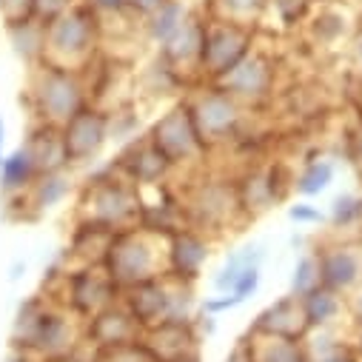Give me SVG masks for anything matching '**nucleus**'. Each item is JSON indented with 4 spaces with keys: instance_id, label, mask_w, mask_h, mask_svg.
I'll list each match as a JSON object with an SVG mask.
<instances>
[{
    "instance_id": "c9c22d12",
    "label": "nucleus",
    "mask_w": 362,
    "mask_h": 362,
    "mask_svg": "<svg viewBox=\"0 0 362 362\" xmlns=\"http://www.w3.org/2000/svg\"><path fill=\"white\" fill-rule=\"evenodd\" d=\"M98 362H157V359L140 339V342H129V345H117V348H100Z\"/></svg>"
},
{
    "instance_id": "5701e85b",
    "label": "nucleus",
    "mask_w": 362,
    "mask_h": 362,
    "mask_svg": "<svg viewBox=\"0 0 362 362\" xmlns=\"http://www.w3.org/2000/svg\"><path fill=\"white\" fill-rule=\"evenodd\" d=\"M37 165L32 160V154L26 151V146L21 143L18 148L6 151L4 163H0V197L9 200V197H21L32 189L35 177H37Z\"/></svg>"
},
{
    "instance_id": "6e6552de",
    "label": "nucleus",
    "mask_w": 362,
    "mask_h": 362,
    "mask_svg": "<svg viewBox=\"0 0 362 362\" xmlns=\"http://www.w3.org/2000/svg\"><path fill=\"white\" fill-rule=\"evenodd\" d=\"M98 43V21L92 9H66L60 18L46 23V60L83 69V63L92 57Z\"/></svg>"
},
{
    "instance_id": "cd10ccee",
    "label": "nucleus",
    "mask_w": 362,
    "mask_h": 362,
    "mask_svg": "<svg viewBox=\"0 0 362 362\" xmlns=\"http://www.w3.org/2000/svg\"><path fill=\"white\" fill-rule=\"evenodd\" d=\"M251 339H254L257 362H308L305 339H288V337H251Z\"/></svg>"
},
{
    "instance_id": "09e8293b",
    "label": "nucleus",
    "mask_w": 362,
    "mask_h": 362,
    "mask_svg": "<svg viewBox=\"0 0 362 362\" xmlns=\"http://www.w3.org/2000/svg\"><path fill=\"white\" fill-rule=\"evenodd\" d=\"M23 274H26V262H23V259H15V265L9 268V280H12V283H18Z\"/></svg>"
},
{
    "instance_id": "37998d69",
    "label": "nucleus",
    "mask_w": 362,
    "mask_h": 362,
    "mask_svg": "<svg viewBox=\"0 0 362 362\" xmlns=\"http://www.w3.org/2000/svg\"><path fill=\"white\" fill-rule=\"evenodd\" d=\"M92 12H123L129 9V0H88Z\"/></svg>"
},
{
    "instance_id": "72a5a7b5",
    "label": "nucleus",
    "mask_w": 362,
    "mask_h": 362,
    "mask_svg": "<svg viewBox=\"0 0 362 362\" xmlns=\"http://www.w3.org/2000/svg\"><path fill=\"white\" fill-rule=\"evenodd\" d=\"M140 132V115L129 106H115L109 109V140L112 143H129Z\"/></svg>"
},
{
    "instance_id": "ea45409f",
    "label": "nucleus",
    "mask_w": 362,
    "mask_h": 362,
    "mask_svg": "<svg viewBox=\"0 0 362 362\" xmlns=\"http://www.w3.org/2000/svg\"><path fill=\"white\" fill-rule=\"evenodd\" d=\"M223 362H257V356H254V339L251 337L237 339L234 348L223 356Z\"/></svg>"
},
{
    "instance_id": "f257e3e1",
    "label": "nucleus",
    "mask_w": 362,
    "mask_h": 362,
    "mask_svg": "<svg viewBox=\"0 0 362 362\" xmlns=\"http://www.w3.org/2000/svg\"><path fill=\"white\" fill-rule=\"evenodd\" d=\"M140 189L129 177L120 174L115 163L98 168L95 174L86 177L77 197L74 220L95 223L109 231H123L132 226H140Z\"/></svg>"
},
{
    "instance_id": "4be33fe9",
    "label": "nucleus",
    "mask_w": 362,
    "mask_h": 362,
    "mask_svg": "<svg viewBox=\"0 0 362 362\" xmlns=\"http://www.w3.org/2000/svg\"><path fill=\"white\" fill-rule=\"evenodd\" d=\"M112 237H115V231H109V228H100L86 220H74V231H71V240L66 248L71 265H103Z\"/></svg>"
},
{
    "instance_id": "f3484780",
    "label": "nucleus",
    "mask_w": 362,
    "mask_h": 362,
    "mask_svg": "<svg viewBox=\"0 0 362 362\" xmlns=\"http://www.w3.org/2000/svg\"><path fill=\"white\" fill-rule=\"evenodd\" d=\"M251 337H288V339H305L311 334L303 300L294 294H286L274 303H268L248 328Z\"/></svg>"
},
{
    "instance_id": "2f4dec72",
    "label": "nucleus",
    "mask_w": 362,
    "mask_h": 362,
    "mask_svg": "<svg viewBox=\"0 0 362 362\" xmlns=\"http://www.w3.org/2000/svg\"><path fill=\"white\" fill-rule=\"evenodd\" d=\"M186 23V6L180 4V0H165V4L148 15V37L154 43H168L174 37V32Z\"/></svg>"
},
{
    "instance_id": "f704fd0d",
    "label": "nucleus",
    "mask_w": 362,
    "mask_h": 362,
    "mask_svg": "<svg viewBox=\"0 0 362 362\" xmlns=\"http://www.w3.org/2000/svg\"><path fill=\"white\" fill-rule=\"evenodd\" d=\"M245 268H248V265H243L240 254L231 251V254L226 257V262L211 274V288H214V294H231V288L237 286V280H240V274H243ZM251 268H254V265H251Z\"/></svg>"
},
{
    "instance_id": "393cba45",
    "label": "nucleus",
    "mask_w": 362,
    "mask_h": 362,
    "mask_svg": "<svg viewBox=\"0 0 362 362\" xmlns=\"http://www.w3.org/2000/svg\"><path fill=\"white\" fill-rule=\"evenodd\" d=\"M189 77L174 69L163 54L140 74V95L146 100H168V98H177L180 92L186 88Z\"/></svg>"
},
{
    "instance_id": "79ce46f5",
    "label": "nucleus",
    "mask_w": 362,
    "mask_h": 362,
    "mask_svg": "<svg viewBox=\"0 0 362 362\" xmlns=\"http://www.w3.org/2000/svg\"><path fill=\"white\" fill-rule=\"evenodd\" d=\"M348 320L351 325H362V286L348 294Z\"/></svg>"
},
{
    "instance_id": "b1692460",
    "label": "nucleus",
    "mask_w": 362,
    "mask_h": 362,
    "mask_svg": "<svg viewBox=\"0 0 362 362\" xmlns=\"http://www.w3.org/2000/svg\"><path fill=\"white\" fill-rule=\"evenodd\" d=\"M303 308H305V320L311 331H322V328H334L342 317H348V297L317 286L311 294L303 297Z\"/></svg>"
},
{
    "instance_id": "f03ea898",
    "label": "nucleus",
    "mask_w": 362,
    "mask_h": 362,
    "mask_svg": "<svg viewBox=\"0 0 362 362\" xmlns=\"http://www.w3.org/2000/svg\"><path fill=\"white\" fill-rule=\"evenodd\" d=\"M189 183L180 189V206H183L186 226L209 234L211 240H220L223 234L245 226L237 183L228 174H211V171H194Z\"/></svg>"
},
{
    "instance_id": "7ed1b4c3",
    "label": "nucleus",
    "mask_w": 362,
    "mask_h": 362,
    "mask_svg": "<svg viewBox=\"0 0 362 362\" xmlns=\"http://www.w3.org/2000/svg\"><path fill=\"white\" fill-rule=\"evenodd\" d=\"M88 103H92V88L83 80V71L49 60L35 69L26 88V106L32 112V120L37 123L63 126Z\"/></svg>"
},
{
    "instance_id": "e433bc0d",
    "label": "nucleus",
    "mask_w": 362,
    "mask_h": 362,
    "mask_svg": "<svg viewBox=\"0 0 362 362\" xmlns=\"http://www.w3.org/2000/svg\"><path fill=\"white\" fill-rule=\"evenodd\" d=\"M288 220L297 226V228H314V226H322L325 223V211L308 200H297L288 206Z\"/></svg>"
},
{
    "instance_id": "4468645a",
    "label": "nucleus",
    "mask_w": 362,
    "mask_h": 362,
    "mask_svg": "<svg viewBox=\"0 0 362 362\" xmlns=\"http://www.w3.org/2000/svg\"><path fill=\"white\" fill-rule=\"evenodd\" d=\"M214 243L217 240H211L209 234L192 226L165 234V274L186 283H197L203 277V268L211 259Z\"/></svg>"
},
{
    "instance_id": "a878e982",
    "label": "nucleus",
    "mask_w": 362,
    "mask_h": 362,
    "mask_svg": "<svg viewBox=\"0 0 362 362\" xmlns=\"http://www.w3.org/2000/svg\"><path fill=\"white\" fill-rule=\"evenodd\" d=\"M9 35H12L15 52L26 63L46 60V23L43 21H37L35 15L21 18V21H9Z\"/></svg>"
},
{
    "instance_id": "a18cd8bd",
    "label": "nucleus",
    "mask_w": 362,
    "mask_h": 362,
    "mask_svg": "<svg viewBox=\"0 0 362 362\" xmlns=\"http://www.w3.org/2000/svg\"><path fill=\"white\" fill-rule=\"evenodd\" d=\"M163 4H165V0H129V9H134V12H140V15H151V12H157Z\"/></svg>"
},
{
    "instance_id": "a19ab883",
    "label": "nucleus",
    "mask_w": 362,
    "mask_h": 362,
    "mask_svg": "<svg viewBox=\"0 0 362 362\" xmlns=\"http://www.w3.org/2000/svg\"><path fill=\"white\" fill-rule=\"evenodd\" d=\"M314 23H317V26H314V29H317V37H320V40H325V43L337 40V37L345 32V26H342V21H339V18H317Z\"/></svg>"
},
{
    "instance_id": "aec40b11",
    "label": "nucleus",
    "mask_w": 362,
    "mask_h": 362,
    "mask_svg": "<svg viewBox=\"0 0 362 362\" xmlns=\"http://www.w3.org/2000/svg\"><path fill=\"white\" fill-rule=\"evenodd\" d=\"M203 40H206V23L186 18V23L174 32L168 43H163V57L180 69L186 77L192 71H200V54H203Z\"/></svg>"
},
{
    "instance_id": "9b49d317",
    "label": "nucleus",
    "mask_w": 362,
    "mask_h": 362,
    "mask_svg": "<svg viewBox=\"0 0 362 362\" xmlns=\"http://www.w3.org/2000/svg\"><path fill=\"white\" fill-rule=\"evenodd\" d=\"M248 43H251V35L237 21L226 18L217 23H206V40H203L197 74L206 83H217L228 69H234L248 54Z\"/></svg>"
},
{
    "instance_id": "39448f33",
    "label": "nucleus",
    "mask_w": 362,
    "mask_h": 362,
    "mask_svg": "<svg viewBox=\"0 0 362 362\" xmlns=\"http://www.w3.org/2000/svg\"><path fill=\"white\" fill-rule=\"evenodd\" d=\"M120 286L109 277L103 265H66L54 274V286L49 288V300L69 308L80 322L95 317L106 305L120 300Z\"/></svg>"
},
{
    "instance_id": "a211bd4d",
    "label": "nucleus",
    "mask_w": 362,
    "mask_h": 362,
    "mask_svg": "<svg viewBox=\"0 0 362 362\" xmlns=\"http://www.w3.org/2000/svg\"><path fill=\"white\" fill-rule=\"evenodd\" d=\"M120 300L132 311V317L140 322L143 331L163 325L165 322V311H168V274L123 288Z\"/></svg>"
},
{
    "instance_id": "c03bdc74",
    "label": "nucleus",
    "mask_w": 362,
    "mask_h": 362,
    "mask_svg": "<svg viewBox=\"0 0 362 362\" xmlns=\"http://www.w3.org/2000/svg\"><path fill=\"white\" fill-rule=\"evenodd\" d=\"M4 362H46L40 354H35V351H26V348H12L9 345V354H6V359Z\"/></svg>"
},
{
    "instance_id": "6ab92c4d",
    "label": "nucleus",
    "mask_w": 362,
    "mask_h": 362,
    "mask_svg": "<svg viewBox=\"0 0 362 362\" xmlns=\"http://www.w3.org/2000/svg\"><path fill=\"white\" fill-rule=\"evenodd\" d=\"M23 146H26V151L32 154L37 171H66V168H71V165H69V151H66L60 126L32 120Z\"/></svg>"
},
{
    "instance_id": "423d86ee",
    "label": "nucleus",
    "mask_w": 362,
    "mask_h": 362,
    "mask_svg": "<svg viewBox=\"0 0 362 362\" xmlns=\"http://www.w3.org/2000/svg\"><path fill=\"white\" fill-rule=\"evenodd\" d=\"M148 140L163 151V157L174 165V171H200L209 157V146L200 137V129L186 106V100L171 103L151 126Z\"/></svg>"
},
{
    "instance_id": "ddd939ff",
    "label": "nucleus",
    "mask_w": 362,
    "mask_h": 362,
    "mask_svg": "<svg viewBox=\"0 0 362 362\" xmlns=\"http://www.w3.org/2000/svg\"><path fill=\"white\" fill-rule=\"evenodd\" d=\"M220 88L240 100L248 112L251 109H262L271 98H274V88H277V71H274V63L268 57L257 54V52H248L234 69H228L220 80H217Z\"/></svg>"
},
{
    "instance_id": "dca6fc26",
    "label": "nucleus",
    "mask_w": 362,
    "mask_h": 362,
    "mask_svg": "<svg viewBox=\"0 0 362 362\" xmlns=\"http://www.w3.org/2000/svg\"><path fill=\"white\" fill-rule=\"evenodd\" d=\"M143 334L146 331L132 317V311L123 305V300L106 305L103 311H98L95 317H88L83 322V337L92 345H98V348H117V345L140 342Z\"/></svg>"
},
{
    "instance_id": "49530a36",
    "label": "nucleus",
    "mask_w": 362,
    "mask_h": 362,
    "mask_svg": "<svg viewBox=\"0 0 362 362\" xmlns=\"http://www.w3.org/2000/svg\"><path fill=\"white\" fill-rule=\"evenodd\" d=\"M351 57H354V69H356V74L362 77V35L356 37V43H354V49H351Z\"/></svg>"
},
{
    "instance_id": "603ef678",
    "label": "nucleus",
    "mask_w": 362,
    "mask_h": 362,
    "mask_svg": "<svg viewBox=\"0 0 362 362\" xmlns=\"http://www.w3.org/2000/svg\"><path fill=\"white\" fill-rule=\"evenodd\" d=\"M359 106H362V86H359Z\"/></svg>"
},
{
    "instance_id": "3c124183",
    "label": "nucleus",
    "mask_w": 362,
    "mask_h": 362,
    "mask_svg": "<svg viewBox=\"0 0 362 362\" xmlns=\"http://www.w3.org/2000/svg\"><path fill=\"white\" fill-rule=\"evenodd\" d=\"M354 148H356V160L362 163V126H359L356 134H354Z\"/></svg>"
},
{
    "instance_id": "9d476101",
    "label": "nucleus",
    "mask_w": 362,
    "mask_h": 362,
    "mask_svg": "<svg viewBox=\"0 0 362 362\" xmlns=\"http://www.w3.org/2000/svg\"><path fill=\"white\" fill-rule=\"evenodd\" d=\"M60 132H63V143L69 151V165L71 168L92 165L103 154V148L112 143L109 140V109L88 103L71 120H66Z\"/></svg>"
},
{
    "instance_id": "c85d7f7f",
    "label": "nucleus",
    "mask_w": 362,
    "mask_h": 362,
    "mask_svg": "<svg viewBox=\"0 0 362 362\" xmlns=\"http://www.w3.org/2000/svg\"><path fill=\"white\" fill-rule=\"evenodd\" d=\"M305 348H308L311 362H362L359 354L354 351L351 339L348 337L342 339V337L331 334L328 328H322L317 339L305 337Z\"/></svg>"
},
{
    "instance_id": "412c9836",
    "label": "nucleus",
    "mask_w": 362,
    "mask_h": 362,
    "mask_svg": "<svg viewBox=\"0 0 362 362\" xmlns=\"http://www.w3.org/2000/svg\"><path fill=\"white\" fill-rule=\"evenodd\" d=\"M74 189V177L71 168L66 171H40L35 177L32 189L26 192V206H29V217L37 220L40 214L57 209Z\"/></svg>"
},
{
    "instance_id": "473e14b6",
    "label": "nucleus",
    "mask_w": 362,
    "mask_h": 362,
    "mask_svg": "<svg viewBox=\"0 0 362 362\" xmlns=\"http://www.w3.org/2000/svg\"><path fill=\"white\" fill-rule=\"evenodd\" d=\"M317 286H320V265H317L314 251H305V254L294 262V268H291V286H288V294H294V297L303 300V297L311 294Z\"/></svg>"
},
{
    "instance_id": "c756f323",
    "label": "nucleus",
    "mask_w": 362,
    "mask_h": 362,
    "mask_svg": "<svg viewBox=\"0 0 362 362\" xmlns=\"http://www.w3.org/2000/svg\"><path fill=\"white\" fill-rule=\"evenodd\" d=\"M325 223L342 237L354 228H362V194H351V192L337 194L328 206Z\"/></svg>"
},
{
    "instance_id": "1a4fd4ad",
    "label": "nucleus",
    "mask_w": 362,
    "mask_h": 362,
    "mask_svg": "<svg viewBox=\"0 0 362 362\" xmlns=\"http://www.w3.org/2000/svg\"><path fill=\"white\" fill-rule=\"evenodd\" d=\"M234 183H237L243 217L248 223L288 197L291 177L277 163H254V165H245L240 174H234Z\"/></svg>"
},
{
    "instance_id": "de8ad7c7",
    "label": "nucleus",
    "mask_w": 362,
    "mask_h": 362,
    "mask_svg": "<svg viewBox=\"0 0 362 362\" xmlns=\"http://www.w3.org/2000/svg\"><path fill=\"white\" fill-rule=\"evenodd\" d=\"M351 345H354V351L359 354V359H362V325H351Z\"/></svg>"
},
{
    "instance_id": "4c0bfd02",
    "label": "nucleus",
    "mask_w": 362,
    "mask_h": 362,
    "mask_svg": "<svg viewBox=\"0 0 362 362\" xmlns=\"http://www.w3.org/2000/svg\"><path fill=\"white\" fill-rule=\"evenodd\" d=\"M259 283H262V268H245L243 274H240V280H237V286L231 288V294L240 300V303H245V300H251L254 294H257V288H259Z\"/></svg>"
},
{
    "instance_id": "bb28decb",
    "label": "nucleus",
    "mask_w": 362,
    "mask_h": 362,
    "mask_svg": "<svg viewBox=\"0 0 362 362\" xmlns=\"http://www.w3.org/2000/svg\"><path fill=\"white\" fill-rule=\"evenodd\" d=\"M334 177H337L334 160H328V157H311V160L303 163L300 174L291 177V189H294L303 200H311V197H320L322 192L331 189Z\"/></svg>"
},
{
    "instance_id": "58836bf2",
    "label": "nucleus",
    "mask_w": 362,
    "mask_h": 362,
    "mask_svg": "<svg viewBox=\"0 0 362 362\" xmlns=\"http://www.w3.org/2000/svg\"><path fill=\"white\" fill-rule=\"evenodd\" d=\"M223 6H226V18L243 23L245 18H257L259 9L265 6V0H223Z\"/></svg>"
},
{
    "instance_id": "0eeeda50",
    "label": "nucleus",
    "mask_w": 362,
    "mask_h": 362,
    "mask_svg": "<svg viewBox=\"0 0 362 362\" xmlns=\"http://www.w3.org/2000/svg\"><path fill=\"white\" fill-rule=\"evenodd\" d=\"M209 148L234 143L248 126V109L217 83H203L183 98Z\"/></svg>"
},
{
    "instance_id": "20e7f679",
    "label": "nucleus",
    "mask_w": 362,
    "mask_h": 362,
    "mask_svg": "<svg viewBox=\"0 0 362 362\" xmlns=\"http://www.w3.org/2000/svg\"><path fill=\"white\" fill-rule=\"evenodd\" d=\"M103 268L120 288L163 277L165 274V234L148 231L143 226L115 231L109 251L103 257Z\"/></svg>"
},
{
    "instance_id": "8fccbe9b",
    "label": "nucleus",
    "mask_w": 362,
    "mask_h": 362,
    "mask_svg": "<svg viewBox=\"0 0 362 362\" xmlns=\"http://www.w3.org/2000/svg\"><path fill=\"white\" fill-rule=\"evenodd\" d=\"M6 157V120L0 117V163Z\"/></svg>"
},
{
    "instance_id": "2eb2a0df",
    "label": "nucleus",
    "mask_w": 362,
    "mask_h": 362,
    "mask_svg": "<svg viewBox=\"0 0 362 362\" xmlns=\"http://www.w3.org/2000/svg\"><path fill=\"white\" fill-rule=\"evenodd\" d=\"M123 177H129L137 189H154L171 183V177L177 174L174 165L163 157V151L148 140V134H137L134 140L126 143L120 157L115 160Z\"/></svg>"
},
{
    "instance_id": "7c9ffc66",
    "label": "nucleus",
    "mask_w": 362,
    "mask_h": 362,
    "mask_svg": "<svg viewBox=\"0 0 362 362\" xmlns=\"http://www.w3.org/2000/svg\"><path fill=\"white\" fill-rule=\"evenodd\" d=\"M197 283H186L168 274V311H165V322H192L197 314V294H194Z\"/></svg>"
},
{
    "instance_id": "f8f14e48",
    "label": "nucleus",
    "mask_w": 362,
    "mask_h": 362,
    "mask_svg": "<svg viewBox=\"0 0 362 362\" xmlns=\"http://www.w3.org/2000/svg\"><path fill=\"white\" fill-rule=\"evenodd\" d=\"M320 265V286L351 294L362 286V243L351 237H328L314 248Z\"/></svg>"
}]
</instances>
